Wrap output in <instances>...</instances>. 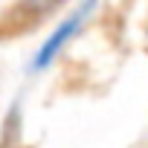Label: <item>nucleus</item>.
Instances as JSON below:
<instances>
[{"label":"nucleus","mask_w":148,"mask_h":148,"mask_svg":"<svg viewBox=\"0 0 148 148\" xmlns=\"http://www.w3.org/2000/svg\"><path fill=\"white\" fill-rule=\"evenodd\" d=\"M64 3V0H21V3L15 6V18L18 26H32V23H41L47 15H52L58 6Z\"/></svg>","instance_id":"2"},{"label":"nucleus","mask_w":148,"mask_h":148,"mask_svg":"<svg viewBox=\"0 0 148 148\" xmlns=\"http://www.w3.org/2000/svg\"><path fill=\"white\" fill-rule=\"evenodd\" d=\"M93 9H96V0H84L82 6L73 9V12L44 38V44L38 47V52H35V58H32V70H47V67L67 49V44L82 32V26L87 23V18L93 15Z\"/></svg>","instance_id":"1"}]
</instances>
